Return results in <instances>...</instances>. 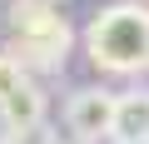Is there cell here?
<instances>
[{"instance_id": "1", "label": "cell", "mask_w": 149, "mask_h": 144, "mask_svg": "<svg viewBox=\"0 0 149 144\" xmlns=\"http://www.w3.org/2000/svg\"><path fill=\"white\" fill-rule=\"evenodd\" d=\"M85 55L100 75H139L149 70V5L139 0H114L95 10L85 25Z\"/></svg>"}, {"instance_id": "2", "label": "cell", "mask_w": 149, "mask_h": 144, "mask_svg": "<svg viewBox=\"0 0 149 144\" xmlns=\"http://www.w3.org/2000/svg\"><path fill=\"white\" fill-rule=\"evenodd\" d=\"M10 55L25 70H60L74 50V30L70 20L55 10V0H10Z\"/></svg>"}, {"instance_id": "3", "label": "cell", "mask_w": 149, "mask_h": 144, "mask_svg": "<svg viewBox=\"0 0 149 144\" xmlns=\"http://www.w3.org/2000/svg\"><path fill=\"white\" fill-rule=\"evenodd\" d=\"M0 119H5V129L45 124V90L30 80V70L10 50H0Z\"/></svg>"}, {"instance_id": "4", "label": "cell", "mask_w": 149, "mask_h": 144, "mask_svg": "<svg viewBox=\"0 0 149 144\" xmlns=\"http://www.w3.org/2000/svg\"><path fill=\"white\" fill-rule=\"evenodd\" d=\"M114 104H119V95H114V90H104V85L74 90V95H70V104H65V129L80 139V144L114 139Z\"/></svg>"}, {"instance_id": "5", "label": "cell", "mask_w": 149, "mask_h": 144, "mask_svg": "<svg viewBox=\"0 0 149 144\" xmlns=\"http://www.w3.org/2000/svg\"><path fill=\"white\" fill-rule=\"evenodd\" d=\"M149 139V90H124L114 104V144Z\"/></svg>"}, {"instance_id": "6", "label": "cell", "mask_w": 149, "mask_h": 144, "mask_svg": "<svg viewBox=\"0 0 149 144\" xmlns=\"http://www.w3.org/2000/svg\"><path fill=\"white\" fill-rule=\"evenodd\" d=\"M5 144H60V139H55L50 124H30V129H10Z\"/></svg>"}, {"instance_id": "7", "label": "cell", "mask_w": 149, "mask_h": 144, "mask_svg": "<svg viewBox=\"0 0 149 144\" xmlns=\"http://www.w3.org/2000/svg\"><path fill=\"white\" fill-rule=\"evenodd\" d=\"M129 144H149V139H129Z\"/></svg>"}, {"instance_id": "8", "label": "cell", "mask_w": 149, "mask_h": 144, "mask_svg": "<svg viewBox=\"0 0 149 144\" xmlns=\"http://www.w3.org/2000/svg\"><path fill=\"white\" fill-rule=\"evenodd\" d=\"M0 144H5V139H0Z\"/></svg>"}]
</instances>
